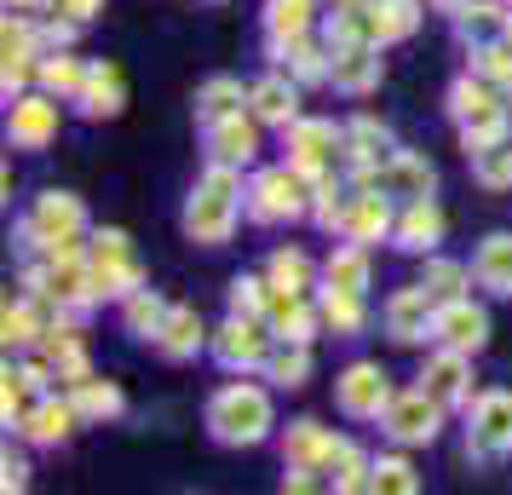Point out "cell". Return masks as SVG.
I'll return each mask as SVG.
<instances>
[{
    "label": "cell",
    "instance_id": "ee69618b",
    "mask_svg": "<svg viewBox=\"0 0 512 495\" xmlns=\"http://www.w3.org/2000/svg\"><path fill=\"white\" fill-rule=\"evenodd\" d=\"M369 490H374V495H415V490H420L415 461H409V455H374Z\"/></svg>",
    "mask_w": 512,
    "mask_h": 495
},
{
    "label": "cell",
    "instance_id": "484cf974",
    "mask_svg": "<svg viewBox=\"0 0 512 495\" xmlns=\"http://www.w3.org/2000/svg\"><path fill=\"white\" fill-rule=\"evenodd\" d=\"M75 426H81V409H75L70 403V392H64V398H41L35 403V409H29V421L18 426V438H24V444H41V449H52V444H64V438H70Z\"/></svg>",
    "mask_w": 512,
    "mask_h": 495
},
{
    "label": "cell",
    "instance_id": "681fc988",
    "mask_svg": "<svg viewBox=\"0 0 512 495\" xmlns=\"http://www.w3.org/2000/svg\"><path fill=\"white\" fill-rule=\"evenodd\" d=\"M472 70L489 75L495 87L512 93V41L507 35H489V41H472Z\"/></svg>",
    "mask_w": 512,
    "mask_h": 495
},
{
    "label": "cell",
    "instance_id": "db71d44e",
    "mask_svg": "<svg viewBox=\"0 0 512 495\" xmlns=\"http://www.w3.org/2000/svg\"><path fill=\"white\" fill-rule=\"evenodd\" d=\"M317 472L323 467H288L282 472V484H288V490H323L328 478H317Z\"/></svg>",
    "mask_w": 512,
    "mask_h": 495
},
{
    "label": "cell",
    "instance_id": "8992f818",
    "mask_svg": "<svg viewBox=\"0 0 512 495\" xmlns=\"http://www.w3.org/2000/svg\"><path fill=\"white\" fill-rule=\"evenodd\" d=\"M282 162H294L305 179H323V173H340L346 167V121L328 116H300L294 127H282Z\"/></svg>",
    "mask_w": 512,
    "mask_h": 495
},
{
    "label": "cell",
    "instance_id": "f5cc1de1",
    "mask_svg": "<svg viewBox=\"0 0 512 495\" xmlns=\"http://www.w3.org/2000/svg\"><path fill=\"white\" fill-rule=\"evenodd\" d=\"M47 12H64V18H75V24L87 29L98 18V12H104V0H52Z\"/></svg>",
    "mask_w": 512,
    "mask_h": 495
},
{
    "label": "cell",
    "instance_id": "83f0119b",
    "mask_svg": "<svg viewBox=\"0 0 512 495\" xmlns=\"http://www.w3.org/2000/svg\"><path fill=\"white\" fill-rule=\"evenodd\" d=\"M472 283L495 294V300H512V231H495L478 242L472 254Z\"/></svg>",
    "mask_w": 512,
    "mask_h": 495
},
{
    "label": "cell",
    "instance_id": "836d02e7",
    "mask_svg": "<svg viewBox=\"0 0 512 495\" xmlns=\"http://www.w3.org/2000/svg\"><path fill=\"white\" fill-rule=\"evenodd\" d=\"M259 375L271 380V386H282V392H300L305 380H311V340H277Z\"/></svg>",
    "mask_w": 512,
    "mask_h": 495
},
{
    "label": "cell",
    "instance_id": "cb8c5ba5",
    "mask_svg": "<svg viewBox=\"0 0 512 495\" xmlns=\"http://www.w3.org/2000/svg\"><path fill=\"white\" fill-rule=\"evenodd\" d=\"M75 110L87 121H116L127 110V75L116 64H87V81L75 93Z\"/></svg>",
    "mask_w": 512,
    "mask_h": 495
},
{
    "label": "cell",
    "instance_id": "f35d334b",
    "mask_svg": "<svg viewBox=\"0 0 512 495\" xmlns=\"http://www.w3.org/2000/svg\"><path fill=\"white\" fill-rule=\"evenodd\" d=\"M41 334H47V317L35 300H6L0 311V340H6V352H29V346H41Z\"/></svg>",
    "mask_w": 512,
    "mask_h": 495
},
{
    "label": "cell",
    "instance_id": "74e56055",
    "mask_svg": "<svg viewBox=\"0 0 512 495\" xmlns=\"http://www.w3.org/2000/svg\"><path fill=\"white\" fill-rule=\"evenodd\" d=\"M167 311H173V306H167L162 294L144 283V288H133V294L121 300V329L133 334V340H156V334H162V323H167Z\"/></svg>",
    "mask_w": 512,
    "mask_h": 495
},
{
    "label": "cell",
    "instance_id": "4fadbf2b",
    "mask_svg": "<svg viewBox=\"0 0 512 495\" xmlns=\"http://www.w3.org/2000/svg\"><path fill=\"white\" fill-rule=\"evenodd\" d=\"M363 185L386 190V196H397V202H426V196H438V167L426 162V156H415V150H392Z\"/></svg>",
    "mask_w": 512,
    "mask_h": 495
},
{
    "label": "cell",
    "instance_id": "f1b7e54d",
    "mask_svg": "<svg viewBox=\"0 0 512 495\" xmlns=\"http://www.w3.org/2000/svg\"><path fill=\"white\" fill-rule=\"evenodd\" d=\"M369 6V29H374V47H397V41H409L426 18V6L420 0H363Z\"/></svg>",
    "mask_w": 512,
    "mask_h": 495
},
{
    "label": "cell",
    "instance_id": "7c38bea8",
    "mask_svg": "<svg viewBox=\"0 0 512 495\" xmlns=\"http://www.w3.org/2000/svg\"><path fill=\"white\" fill-rule=\"evenodd\" d=\"M392 380L380 363H346L340 375H334V403H340V415L351 421H380L386 409H392Z\"/></svg>",
    "mask_w": 512,
    "mask_h": 495
},
{
    "label": "cell",
    "instance_id": "4316f807",
    "mask_svg": "<svg viewBox=\"0 0 512 495\" xmlns=\"http://www.w3.org/2000/svg\"><path fill=\"white\" fill-rule=\"evenodd\" d=\"M208 340H213V329H202L196 306H173L162 334H156V352H162L167 363H190L196 352H208Z\"/></svg>",
    "mask_w": 512,
    "mask_h": 495
},
{
    "label": "cell",
    "instance_id": "7402d4cb",
    "mask_svg": "<svg viewBox=\"0 0 512 495\" xmlns=\"http://www.w3.org/2000/svg\"><path fill=\"white\" fill-rule=\"evenodd\" d=\"M438 242H443L438 196H426V202H397L392 248H403V254H438Z\"/></svg>",
    "mask_w": 512,
    "mask_h": 495
},
{
    "label": "cell",
    "instance_id": "e0dca14e",
    "mask_svg": "<svg viewBox=\"0 0 512 495\" xmlns=\"http://www.w3.org/2000/svg\"><path fill=\"white\" fill-rule=\"evenodd\" d=\"M432 340L438 346H455V352H484L489 346V311L484 306H472V300H443L438 311H432Z\"/></svg>",
    "mask_w": 512,
    "mask_h": 495
},
{
    "label": "cell",
    "instance_id": "30bf717a",
    "mask_svg": "<svg viewBox=\"0 0 512 495\" xmlns=\"http://www.w3.org/2000/svg\"><path fill=\"white\" fill-rule=\"evenodd\" d=\"M64 127V98L35 87V93L6 98V144L12 150H47Z\"/></svg>",
    "mask_w": 512,
    "mask_h": 495
},
{
    "label": "cell",
    "instance_id": "3957f363",
    "mask_svg": "<svg viewBox=\"0 0 512 495\" xmlns=\"http://www.w3.org/2000/svg\"><path fill=\"white\" fill-rule=\"evenodd\" d=\"M202 421H208L213 444H225V449H254V444H265V438H271L277 409H271V392H265V386H254L248 375H236V380H225V386L208 398Z\"/></svg>",
    "mask_w": 512,
    "mask_h": 495
},
{
    "label": "cell",
    "instance_id": "60d3db41",
    "mask_svg": "<svg viewBox=\"0 0 512 495\" xmlns=\"http://www.w3.org/2000/svg\"><path fill=\"white\" fill-rule=\"evenodd\" d=\"M346 208H351V179H340V173L311 179V219H317L328 236H340V225H346Z\"/></svg>",
    "mask_w": 512,
    "mask_h": 495
},
{
    "label": "cell",
    "instance_id": "2e32d148",
    "mask_svg": "<svg viewBox=\"0 0 512 495\" xmlns=\"http://www.w3.org/2000/svg\"><path fill=\"white\" fill-rule=\"evenodd\" d=\"M420 386H426L443 409H466V403H472V352L438 346V352L420 363Z\"/></svg>",
    "mask_w": 512,
    "mask_h": 495
},
{
    "label": "cell",
    "instance_id": "7bdbcfd3",
    "mask_svg": "<svg viewBox=\"0 0 512 495\" xmlns=\"http://www.w3.org/2000/svg\"><path fill=\"white\" fill-rule=\"evenodd\" d=\"M420 283H426V294L432 300H461L466 294V283H472V265H461V260H443V254H426V271H420Z\"/></svg>",
    "mask_w": 512,
    "mask_h": 495
},
{
    "label": "cell",
    "instance_id": "7a4b0ae2",
    "mask_svg": "<svg viewBox=\"0 0 512 495\" xmlns=\"http://www.w3.org/2000/svg\"><path fill=\"white\" fill-rule=\"evenodd\" d=\"M443 110H449V121L461 127V150L472 156V150H489V144L512 139V93L507 87H495L489 75L466 70L449 81V93H443Z\"/></svg>",
    "mask_w": 512,
    "mask_h": 495
},
{
    "label": "cell",
    "instance_id": "4dcf8cb0",
    "mask_svg": "<svg viewBox=\"0 0 512 495\" xmlns=\"http://www.w3.org/2000/svg\"><path fill=\"white\" fill-rule=\"evenodd\" d=\"M369 472H374V461L363 455V449L351 444V438H334V449H328V461H323L328 490H340V495L369 490Z\"/></svg>",
    "mask_w": 512,
    "mask_h": 495
},
{
    "label": "cell",
    "instance_id": "f546056e",
    "mask_svg": "<svg viewBox=\"0 0 512 495\" xmlns=\"http://www.w3.org/2000/svg\"><path fill=\"white\" fill-rule=\"evenodd\" d=\"M328 449H334V432H328L323 421H288V432H282V467H323Z\"/></svg>",
    "mask_w": 512,
    "mask_h": 495
},
{
    "label": "cell",
    "instance_id": "d4e9b609",
    "mask_svg": "<svg viewBox=\"0 0 512 495\" xmlns=\"http://www.w3.org/2000/svg\"><path fill=\"white\" fill-rule=\"evenodd\" d=\"M265 323L277 340H317L323 329V306H311V294H288V288H271V311Z\"/></svg>",
    "mask_w": 512,
    "mask_h": 495
},
{
    "label": "cell",
    "instance_id": "9a60e30c",
    "mask_svg": "<svg viewBox=\"0 0 512 495\" xmlns=\"http://www.w3.org/2000/svg\"><path fill=\"white\" fill-rule=\"evenodd\" d=\"M386 156H392V127L374 116V110H357V116L346 121V179L363 185Z\"/></svg>",
    "mask_w": 512,
    "mask_h": 495
},
{
    "label": "cell",
    "instance_id": "6f0895ef",
    "mask_svg": "<svg viewBox=\"0 0 512 495\" xmlns=\"http://www.w3.org/2000/svg\"><path fill=\"white\" fill-rule=\"evenodd\" d=\"M501 35H507V41H512V12H507V29H501Z\"/></svg>",
    "mask_w": 512,
    "mask_h": 495
},
{
    "label": "cell",
    "instance_id": "6da1fadb",
    "mask_svg": "<svg viewBox=\"0 0 512 495\" xmlns=\"http://www.w3.org/2000/svg\"><path fill=\"white\" fill-rule=\"evenodd\" d=\"M242 213H248V185H242V167L208 162V167H202V179L190 185L179 225H185L190 242H202V248H225Z\"/></svg>",
    "mask_w": 512,
    "mask_h": 495
},
{
    "label": "cell",
    "instance_id": "52a82bcc",
    "mask_svg": "<svg viewBox=\"0 0 512 495\" xmlns=\"http://www.w3.org/2000/svg\"><path fill=\"white\" fill-rule=\"evenodd\" d=\"M87 260H93L98 300H116V306H121L133 288H144V265H139V254H133V236L116 231V225L93 231V242H87Z\"/></svg>",
    "mask_w": 512,
    "mask_h": 495
},
{
    "label": "cell",
    "instance_id": "ab89813d",
    "mask_svg": "<svg viewBox=\"0 0 512 495\" xmlns=\"http://www.w3.org/2000/svg\"><path fill=\"white\" fill-rule=\"evenodd\" d=\"M81 81H87V64H81V58H75L70 47L41 52V70H35V87H47V93H58L64 104H75V93H81Z\"/></svg>",
    "mask_w": 512,
    "mask_h": 495
},
{
    "label": "cell",
    "instance_id": "816d5d0a",
    "mask_svg": "<svg viewBox=\"0 0 512 495\" xmlns=\"http://www.w3.org/2000/svg\"><path fill=\"white\" fill-rule=\"evenodd\" d=\"M24 484H29V461L6 449V455H0V490L12 495V490H24Z\"/></svg>",
    "mask_w": 512,
    "mask_h": 495
},
{
    "label": "cell",
    "instance_id": "f907efd6",
    "mask_svg": "<svg viewBox=\"0 0 512 495\" xmlns=\"http://www.w3.org/2000/svg\"><path fill=\"white\" fill-rule=\"evenodd\" d=\"M75 35H81V24H75V18H64V12H52L47 24H41V41H47V52L75 47Z\"/></svg>",
    "mask_w": 512,
    "mask_h": 495
},
{
    "label": "cell",
    "instance_id": "8d00e7d4",
    "mask_svg": "<svg viewBox=\"0 0 512 495\" xmlns=\"http://www.w3.org/2000/svg\"><path fill=\"white\" fill-rule=\"evenodd\" d=\"M70 392V403L81 409V421H116L121 409H127V398H121V386L116 380H98V375H87V380H75V386H64Z\"/></svg>",
    "mask_w": 512,
    "mask_h": 495
},
{
    "label": "cell",
    "instance_id": "f6af8a7d",
    "mask_svg": "<svg viewBox=\"0 0 512 495\" xmlns=\"http://www.w3.org/2000/svg\"><path fill=\"white\" fill-rule=\"evenodd\" d=\"M323 41L328 47H351V41H374V29H369V6L357 0V6H334L323 18Z\"/></svg>",
    "mask_w": 512,
    "mask_h": 495
},
{
    "label": "cell",
    "instance_id": "b9f144b4",
    "mask_svg": "<svg viewBox=\"0 0 512 495\" xmlns=\"http://www.w3.org/2000/svg\"><path fill=\"white\" fill-rule=\"evenodd\" d=\"M265 277H271V288L311 294V283H317V265H311V254H305V248H277V254H271V265H265Z\"/></svg>",
    "mask_w": 512,
    "mask_h": 495
},
{
    "label": "cell",
    "instance_id": "e575fe53",
    "mask_svg": "<svg viewBox=\"0 0 512 495\" xmlns=\"http://www.w3.org/2000/svg\"><path fill=\"white\" fill-rule=\"evenodd\" d=\"M369 277H374L369 248L340 236V248H334V254H328V265H323V283L328 288H351V294H369Z\"/></svg>",
    "mask_w": 512,
    "mask_h": 495
},
{
    "label": "cell",
    "instance_id": "d590c367",
    "mask_svg": "<svg viewBox=\"0 0 512 495\" xmlns=\"http://www.w3.org/2000/svg\"><path fill=\"white\" fill-rule=\"evenodd\" d=\"M259 24H265V41H294V35H311V29H317V0H265Z\"/></svg>",
    "mask_w": 512,
    "mask_h": 495
},
{
    "label": "cell",
    "instance_id": "44dd1931",
    "mask_svg": "<svg viewBox=\"0 0 512 495\" xmlns=\"http://www.w3.org/2000/svg\"><path fill=\"white\" fill-rule=\"evenodd\" d=\"M432 311H438V300L426 294V283L397 288L386 300V334L397 346H420V340H432Z\"/></svg>",
    "mask_w": 512,
    "mask_h": 495
},
{
    "label": "cell",
    "instance_id": "11a10c76",
    "mask_svg": "<svg viewBox=\"0 0 512 495\" xmlns=\"http://www.w3.org/2000/svg\"><path fill=\"white\" fill-rule=\"evenodd\" d=\"M466 6H472V0H432V12H443V18H449V24H455V18H461Z\"/></svg>",
    "mask_w": 512,
    "mask_h": 495
},
{
    "label": "cell",
    "instance_id": "8fae6325",
    "mask_svg": "<svg viewBox=\"0 0 512 495\" xmlns=\"http://www.w3.org/2000/svg\"><path fill=\"white\" fill-rule=\"evenodd\" d=\"M380 432L392 438L397 449H420V444H432L443 432V403L426 392V386H409V392H397L392 409L380 415Z\"/></svg>",
    "mask_w": 512,
    "mask_h": 495
},
{
    "label": "cell",
    "instance_id": "bcb514c9",
    "mask_svg": "<svg viewBox=\"0 0 512 495\" xmlns=\"http://www.w3.org/2000/svg\"><path fill=\"white\" fill-rule=\"evenodd\" d=\"M225 306H231V317H259L265 323V311H271V277H231V288H225Z\"/></svg>",
    "mask_w": 512,
    "mask_h": 495
},
{
    "label": "cell",
    "instance_id": "ffe728a7",
    "mask_svg": "<svg viewBox=\"0 0 512 495\" xmlns=\"http://www.w3.org/2000/svg\"><path fill=\"white\" fill-rule=\"evenodd\" d=\"M259 127H265V121H259L254 110H236V116L202 127V139H208V162L248 167V162L259 156Z\"/></svg>",
    "mask_w": 512,
    "mask_h": 495
},
{
    "label": "cell",
    "instance_id": "ba28073f",
    "mask_svg": "<svg viewBox=\"0 0 512 495\" xmlns=\"http://www.w3.org/2000/svg\"><path fill=\"white\" fill-rule=\"evenodd\" d=\"M466 455H478V461L512 455V392L507 386L472 392V403H466Z\"/></svg>",
    "mask_w": 512,
    "mask_h": 495
},
{
    "label": "cell",
    "instance_id": "9f6ffc18",
    "mask_svg": "<svg viewBox=\"0 0 512 495\" xmlns=\"http://www.w3.org/2000/svg\"><path fill=\"white\" fill-rule=\"evenodd\" d=\"M52 0H6V12H47Z\"/></svg>",
    "mask_w": 512,
    "mask_h": 495
},
{
    "label": "cell",
    "instance_id": "680465c9",
    "mask_svg": "<svg viewBox=\"0 0 512 495\" xmlns=\"http://www.w3.org/2000/svg\"><path fill=\"white\" fill-rule=\"evenodd\" d=\"M328 6H357V0H328Z\"/></svg>",
    "mask_w": 512,
    "mask_h": 495
},
{
    "label": "cell",
    "instance_id": "ac0fdd59",
    "mask_svg": "<svg viewBox=\"0 0 512 495\" xmlns=\"http://www.w3.org/2000/svg\"><path fill=\"white\" fill-rule=\"evenodd\" d=\"M265 58H271L277 70H288L300 87H328V75H334V52H328V41H317V35L265 41Z\"/></svg>",
    "mask_w": 512,
    "mask_h": 495
},
{
    "label": "cell",
    "instance_id": "d6a6232c",
    "mask_svg": "<svg viewBox=\"0 0 512 495\" xmlns=\"http://www.w3.org/2000/svg\"><path fill=\"white\" fill-rule=\"evenodd\" d=\"M317 306H323V329H334L340 340L369 329V306H363V294H351V288H317Z\"/></svg>",
    "mask_w": 512,
    "mask_h": 495
},
{
    "label": "cell",
    "instance_id": "7dc6e473",
    "mask_svg": "<svg viewBox=\"0 0 512 495\" xmlns=\"http://www.w3.org/2000/svg\"><path fill=\"white\" fill-rule=\"evenodd\" d=\"M507 12H512V0H472L461 18H455V29H461L466 41H489V35L507 29Z\"/></svg>",
    "mask_w": 512,
    "mask_h": 495
},
{
    "label": "cell",
    "instance_id": "277c9868",
    "mask_svg": "<svg viewBox=\"0 0 512 495\" xmlns=\"http://www.w3.org/2000/svg\"><path fill=\"white\" fill-rule=\"evenodd\" d=\"M305 213H311V179L294 162L259 167L248 179V219L254 225H294Z\"/></svg>",
    "mask_w": 512,
    "mask_h": 495
},
{
    "label": "cell",
    "instance_id": "9c48e42d",
    "mask_svg": "<svg viewBox=\"0 0 512 495\" xmlns=\"http://www.w3.org/2000/svg\"><path fill=\"white\" fill-rule=\"evenodd\" d=\"M271 346H277L271 323H259V317H225L208 340V357L225 375H254V369H265Z\"/></svg>",
    "mask_w": 512,
    "mask_h": 495
},
{
    "label": "cell",
    "instance_id": "1f68e13d",
    "mask_svg": "<svg viewBox=\"0 0 512 495\" xmlns=\"http://www.w3.org/2000/svg\"><path fill=\"white\" fill-rule=\"evenodd\" d=\"M236 110H248V87L236 75H213V81L196 87V127H213V121L236 116Z\"/></svg>",
    "mask_w": 512,
    "mask_h": 495
},
{
    "label": "cell",
    "instance_id": "c3c4849f",
    "mask_svg": "<svg viewBox=\"0 0 512 495\" xmlns=\"http://www.w3.org/2000/svg\"><path fill=\"white\" fill-rule=\"evenodd\" d=\"M466 162H472V179H478L484 190H507L512 185V139L489 144V150H472Z\"/></svg>",
    "mask_w": 512,
    "mask_h": 495
},
{
    "label": "cell",
    "instance_id": "5b68a950",
    "mask_svg": "<svg viewBox=\"0 0 512 495\" xmlns=\"http://www.w3.org/2000/svg\"><path fill=\"white\" fill-rule=\"evenodd\" d=\"M18 236H24V248H35V254H47L58 242H87V202L75 190H41L29 202Z\"/></svg>",
    "mask_w": 512,
    "mask_h": 495
},
{
    "label": "cell",
    "instance_id": "d6986e66",
    "mask_svg": "<svg viewBox=\"0 0 512 495\" xmlns=\"http://www.w3.org/2000/svg\"><path fill=\"white\" fill-rule=\"evenodd\" d=\"M334 52V75H328V87L346 98H369L374 87H380V75H386V64H380V52L374 41H351V47H328Z\"/></svg>",
    "mask_w": 512,
    "mask_h": 495
},
{
    "label": "cell",
    "instance_id": "603a6c76",
    "mask_svg": "<svg viewBox=\"0 0 512 495\" xmlns=\"http://www.w3.org/2000/svg\"><path fill=\"white\" fill-rule=\"evenodd\" d=\"M248 110H254L265 127H294V121L305 116L300 110V81H294L288 70L259 75L254 87H248Z\"/></svg>",
    "mask_w": 512,
    "mask_h": 495
},
{
    "label": "cell",
    "instance_id": "5bb4252c",
    "mask_svg": "<svg viewBox=\"0 0 512 495\" xmlns=\"http://www.w3.org/2000/svg\"><path fill=\"white\" fill-rule=\"evenodd\" d=\"M392 225H397V196L374 185H351V208H346V225H340L346 242H363V248L392 242Z\"/></svg>",
    "mask_w": 512,
    "mask_h": 495
}]
</instances>
